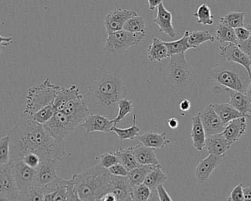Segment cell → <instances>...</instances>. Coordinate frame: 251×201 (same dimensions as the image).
I'll list each match as a JSON object with an SVG mask.
<instances>
[{
    "label": "cell",
    "mask_w": 251,
    "mask_h": 201,
    "mask_svg": "<svg viewBox=\"0 0 251 201\" xmlns=\"http://www.w3.org/2000/svg\"><path fill=\"white\" fill-rule=\"evenodd\" d=\"M132 188L127 176L111 175L109 192L115 195L117 201H132Z\"/></svg>",
    "instance_id": "e0dca14e"
},
{
    "label": "cell",
    "mask_w": 251,
    "mask_h": 201,
    "mask_svg": "<svg viewBox=\"0 0 251 201\" xmlns=\"http://www.w3.org/2000/svg\"><path fill=\"white\" fill-rule=\"evenodd\" d=\"M11 161V146L9 135L0 139V164H8Z\"/></svg>",
    "instance_id": "b9f144b4"
},
{
    "label": "cell",
    "mask_w": 251,
    "mask_h": 201,
    "mask_svg": "<svg viewBox=\"0 0 251 201\" xmlns=\"http://www.w3.org/2000/svg\"><path fill=\"white\" fill-rule=\"evenodd\" d=\"M215 40V37L211 35L208 30H198V31L189 32V43L192 49H197L202 44L205 42H213Z\"/></svg>",
    "instance_id": "836d02e7"
},
{
    "label": "cell",
    "mask_w": 251,
    "mask_h": 201,
    "mask_svg": "<svg viewBox=\"0 0 251 201\" xmlns=\"http://www.w3.org/2000/svg\"><path fill=\"white\" fill-rule=\"evenodd\" d=\"M5 43V47H8V45H11V44L12 43V38H5L3 37V36H2V38H1V46L3 45Z\"/></svg>",
    "instance_id": "9f6ffc18"
},
{
    "label": "cell",
    "mask_w": 251,
    "mask_h": 201,
    "mask_svg": "<svg viewBox=\"0 0 251 201\" xmlns=\"http://www.w3.org/2000/svg\"><path fill=\"white\" fill-rule=\"evenodd\" d=\"M115 153L118 156L120 163L125 166L128 171L136 168L139 165L133 153V147L127 148H120Z\"/></svg>",
    "instance_id": "d6a6232c"
},
{
    "label": "cell",
    "mask_w": 251,
    "mask_h": 201,
    "mask_svg": "<svg viewBox=\"0 0 251 201\" xmlns=\"http://www.w3.org/2000/svg\"><path fill=\"white\" fill-rule=\"evenodd\" d=\"M245 95L248 96V98H249V100L251 102V83H250V84L248 85V89H247L246 93H245Z\"/></svg>",
    "instance_id": "6f0895ef"
},
{
    "label": "cell",
    "mask_w": 251,
    "mask_h": 201,
    "mask_svg": "<svg viewBox=\"0 0 251 201\" xmlns=\"http://www.w3.org/2000/svg\"><path fill=\"white\" fill-rule=\"evenodd\" d=\"M48 133L58 140H64L73 133L80 123L63 111H56L53 117L43 125Z\"/></svg>",
    "instance_id": "9c48e42d"
},
{
    "label": "cell",
    "mask_w": 251,
    "mask_h": 201,
    "mask_svg": "<svg viewBox=\"0 0 251 201\" xmlns=\"http://www.w3.org/2000/svg\"><path fill=\"white\" fill-rule=\"evenodd\" d=\"M234 30L236 38H237L238 43L248 40L251 36V30H248L245 27H238V28L234 29Z\"/></svg>",
    "instance_id": "7dc6e473"
},
{
    "label": "cell",
    "mask_w": 251,
    "mask_h": 201,
    "mask_svg": "<svg viewBox=\"0 0 251 201\" xmlns=\"http://www.w3.org/2000/svg\"><path fill=\"white\" fill-rule=\"evenodd\" d=\"M225 92H227L230 98V102L239 112L246 116L247 118L251 120V102L245 93L225 88Z\"/></svg>",
    "instance_id": "ffe728a7"
},
{
    "label": "cell",
    "mask_w": 251,
    "mask_h": 201,
    "mask_svg": "<svg viewBox=\"0 0 251 201\" xmlns=\"http://www.w3.org/2000/svg\"><path fill=\"white\" fill-rule=\"evenodd\" d=\"M151 195L152 190L144 183L132 188V201H149Z\"/></svg>",
    "instance_id": "ab89813d"
},
{
    "label": "cell",
    "mask_w": 251,
    "mask_h": 201,
    "mask_svg": "<svg viewBox=\"0 0 251 201\" xmlns=\"http://www.w3.org/2000/svg\"><path fill=\"white\" fill-rule=\"evenodd\" d=\"M136 15H138V14L136 11L123 9V8H119L111 11L104 20V25H105L107 33L109 34L118 30H123L126 22L129 19Z\"/></svg>",
    "instance_id": "5bb4252c"
},
{
    "label": "cell",
    "mask_w": 251,
    "mask_h": 201,
    "mask_svg": "<svg viewBox=\"0 0 251 201\" xmlns=\"http://www.w3.org/2000/svg\"><path fill=\"white\" fill-rule=\"evenodd\" d=\"M123 30L131 32V33H146L148 29L146 27V22L144 20L143 17L136 15L129 19L126 22L124 27H123Z\"/></svg>",
    "instance_id": "8d00e7d4"
},
{
    "label": "cell",
    "mask_w": 251,
    "mask_h": 201,
    "mask_svg": "<svg viewBox=\"0 0 251 201\" xmlns=\"http://www.w3.org/2000/svg\"><path fill=\"white\" fill-rule=\"evenodd\" d=\"M14 172L20 191L19 201H44V195L36 189V169L22 160L14 163Z\"/></svg>",
    "instance_id": "52a82bcc"
},
{
    "label": "cell",
    "mask_w": 251,
    "mask_h": 201,
    "mask_svg": "<svg viewBox=\"0 0 251 201\" xmlns=\"http://www.w3.org/2000/svg\"><path fill=\"white\" fill-rule=\"evenodd\" d=\"M222 158L208 154L206 158L200 161L195 170V177L200 184H203L209 178L211 173L221 164Z\"/></svg>",
    "instance_id": "2e32d148"
},
{
    "label": "cell",
    "mask_w": 251,
    "mask_h": 201,
    "mask_svg": "<svg viewBox=\"0 0 251 201\" xmlns=\"http://www.w3.org/2000/svg\"><path fill=\"white\" fill-rule=\"evenodd\" d=\"M80 95L78 88L75 85L70 88L61 87L54 101L53 105L55 111H62L69 102Z\"/></svg>",
    "instance_id": "484cf974"
},
{
    "label": "cell",
    "mask_w": 251,
    "mask_h": 201,
    "mask_svg": "<svg viewBox=\"0 0 251 201\" xmlns=\"http://www.w3.org/2000/svg\"><path fill=\"white\" fill-rule=\"evenodd\" d=\"M148 56L151 61H161L170 58L164 42L158 38H153L152 44L148 47Z\"/></svg>",
    "instance_id": "83f0119b"
},
{
    "label": "cell",
    "mask_w": 251,
    "mask_h": 201,
    "mask_svg": "<svg viewBox=\"0 0 251 201\" xmlns=\"http://www.w3.org/2000/svg\"><path fill=\"white\" fill-rule=\"evenodd\" d=\"M244 201H251V186H243Z\"/></svg>",
    "instance_id": "db71d44e"
},
{
    "label": "cell",
    "mask_w": 251,
    "mask_h": 201,
    "mask_svg": "<svg viewBox=\"0 0 251 201\" xmlns=\"http://www.w3.org/2000/svg\"><path fill=\"white\" fill-rule=\"evenodd\" d=\"M138 139L145 146L154 149H162L170 142V141L167 139L166 132L161 133L152 131L146 132L140 136H138Z\"/></svg>",
    "instance_id": "cb8c5ba5"
},
{
    "label": "cell",
    "mask_w": 251,
    "mask_h": 201,
    "mask_svg": "<svg viewBox=\"0 0 251 201\" xmlns=\"http://www.w3.org/2000/svg\"><path fill=\"white\" fill-rule=\"evenodd\" d=\"M156 193L157 195H158V198L159 201H173L171 197L169 195L168 192L166 191L165 188H164V183H163V184H160L159 186L157 187Z\"/></svg>",
    "instance_id": "c3c4849f"
},
{
    "label": "cell",
    "mask_w": 251,
    "mask_h": 201,
    "mask_svg": "<svg viewBox=\"0 0 251 201\" xmlns=\"http://www.w3.org/2000/svg\"><path fill=\"white\" fill-rule=\"evenodd\" d=\"M210 79L225 88L246 93L251 81L249 73L240 64L222 60L208 71Z\"/></svg>",
    "instance_id": "5b68a950"
},
{
    "label": "cell",
    "mask_w": 251,
    "mask_h": 201,
    "mask_svg": "<svg viewBox=\"0 0 251 201\" xmlns=\"http://www.w3.org/2000/svg\"><path fill=\"white\" fill-rule=\"evenodd\" d=\"M58 161L51 160L42 161L40 165L36 169V189L41 193L42 194V190L45 186L58 179L56 173Z\"/></svg>",
    "instance_id": "8fae6325"
},
{
    "label": "cell",
    "mask_w": 251,
    "mask_h": 201,
    "mask_svg": "<svg viewBox=\"0 0 251 201\" xmlns=\"http://www.w3.org/2000/svg\"><path fill=\"white\" fill-rule=\"evenodd\" d=\"M243 184L239 183L230 192V196L227 201H244Z\"/></svg>",
    "instance_id": "f6af8a7d"
},
{
    "label": "cell",
    "mask_w": 251,
    "mask_h": 201,
    "mask_svg": "<svg viewBox=\"0 0 251 201\" xmlns=\"http://www.w3.org/2000/svg\"><path fill=\"white\" fill-rule=\"evenodd\" d=\"M133 153L136 161L139 164L148 165V164H160L155 153V149L145 146L141 143L133 147Z\"/></svg>",
    "instance_id": "d4e9b609"
},
{
    "label": "cell",
    "mask_w": 251,
    "mask_h": 201,
    "mask_svg": "<svg viewBox=\"0 0 251 201\" xmlns=\"http://www.w3.org/2000/svg\"><path fill=\"white\" fill-rule=\"evenodd\" d=\"M114 126L116 125L113 119L109 120L102 114L91 113L80 126L86 130V133H89L92 132L110 133Z\"/></svg>",
    "instance_id": "9a60e30c"
},
{
    "label": "cell",
    "mask_w": 251,
    "mask_h": 201,
    "mask_svg": "<svg viewBox=\"0 0 251 201\" xmlns=\"http://www.w3.org/2000/svg\"><path fill=\"white\" fill-rule=\"evenodd\" d=\"M150 11H154L160 4L163 3V0H148Z\"/></svg>",
    "instance_id": "816d5d0a"
},
{
    "label": "cell",
    "mask_w": 251,
    "mask_h": 201,
    "mask_svg": "<svg viewBox=\"0 0 251 201\" xmlns=\"http://www.w3.org/2000/svg\"><path fill=\"white\" fill-rule=\"evenodd\" d=\"M230 146L231 145L223 133L211 135L205 139V147L208 154H213L221 158L226 156Z\"/></svg>",
    "instance_id": "ac0fdd59"
},
{
    "label": "cell",
    "mask_w": 251,
    "mask_h": 201,
    "mask_svg": "<svg viewBox=\"0 0 251 201\" xmlns=\"http://www.w3.org/2000/svg\"><path fill=\"white\" fill-rule=\"evenodd\" d=\"M215 39L220 43L228 42L238 45L237 38L234 29L221 23H219L216 27Z\"/></svg>",
    "instance_id": "1f68e13d"
},
{
    "label": "cell",
    "mask_w": 251,
    "mask_h": 201,
    "mask_svg": "<svg viewBox=\"0 0 251 201\" xmlns=\"http://www.w3.org/2000/svg\"><path fill=\"white\" fill-rule=\"evenodd\" d=\"M220 55L223 60L240 64L246 69L251 77V58L236 44L229 43L227 46H220Z\"/></svg>",
    "instance_id": "7c38bea8"
},
{
    "label": "cell",
    "mask_w": 251,
    "mask_h": 201,
    "mask_svg": "<svg viewBox=\"0 0 251 201\" xmlns=\"http://www.w3.org/2000/svg\"><path fill=\"white\" fill-rule=\"evenodd\" d=\"M189 30H186L181 39L174 42H164L170 57L177 54L185 53L188 50L192 49L189 43Z\"/></svg>",
    "instance_id": "4dcf8cb0"
},
{
    "label": "cell",
    "mask_w": 251,
    "mask_h": 201,
    "mask_svg": "<svg viewBox=\"0 0 251 201\" xmlns=\"http://www.w3.org/2000/svg\"><path fill=\"white\" fill-rule=\"evenodd\" d=\"M157 8V16L153 23L159 27V33H165L173 39L176 37V33L173 25V14L166 9L163 3L160 4Z\"/></svg>",
    "instance_id": "d6986e66"
},
{
    "label": "cell",
    "mask_w": 251,
    "mask_h": 201,
    "mask_svg": "<svg viewBox=\"0 0 251 201\" xmlns=\"http://www.w3.org/2000/svg\"><path fill=\"white\" fill-rule=\"evenodd\" d=\"M245 17V12L228 13L225 17L220 19V23H223L233 29L245 27V24H244Z\"/></svg>",
    "instance_id": "74e56055"
},
{
    "label": "cell",
    "mask_w": 251,
    "mask_h": 201,
    "mask_svg": "<svg viewBox=\"0 0 251 201\" xmlns=\"http://www.w3.org/2000/svg\"><path fill=\"white\" fill-rule=\"evenodd\" d=\"M100 201H117V197L115 196L114 193L112 192H109L108 193L104 195L102 198H100Z\"/></svg>",
    "instance_id": "f5cc1de1"
},
{
    "label": "cell",
    "mask_w": 251,
    "mask_h": 201,
    "mask_svg": "<svg viewBox=\"0 0 251 201\" xmlns=\"http://www.w3.org/2000/svg\"><path fill=\"white\" fill-rule=\"evenodd\" d=\"M61 87L52 83L48 78L41 84L30 88L27 92L25 108L23 112L32 117L41 108L53 104Z\"/></svg>",
    "instance_id": "8992f818"
},
{
    "label": "cell",
    "mask_w": 251,
    "mask_h": 201,
    "mask_svg": "<svg viewBox=\"0 0 251 201\" xmlns=\"http://www.w3.org/2000/svg\"></svg>",
    "instance_id": "94428289"
},
{
    "label": "cell",
    "mask_w": 251,
    "mask_h": 201,
    "mask_svg": "<svg viewBox=\"0 0 251 201\" xmlns=\"http://www.w3.org/2000/svg\"><path fill=\"white\" fill-rule=\"evenodd\" d=\"M212 105L214 111L217 112L225 125H227L235 119L246 117L245 114L239 112L230 103L212 104Z\"/></svg>",
    "instance_id": "4316f807"
},
{
    "label": "cell",
    "mask_w": 251,
    "mask_h": 201,
    "mask_svg": "<svg viewBox=\"0 0 251 201\" xmlns=\"http://www.w3.org/2000/svg\"><path fill=\"white\" fill-rule=\"evenodd\" d=\"M167 174L161 170V164L157 165L147 176L144 183L146 184L152 192H156L157 187L163 184L167 180Z\"/></svg>",
    "instance_id": "f546056e"
},
{
    "label": "cell",
    "mask_w": 251,
    "mask_h": 201,
    "mask_svg": "<svg viewBox=\"0 0 251 201\" xmlns=\"http://www.w3.org/2000/svg\"><path fill=\"white\" fill-rule=\"evenodd\" d=\"M180 109L183 112H186L189 111L191 108V102L189 100H183L180 102Z\"/></svg>",
    "instance_id": "f907efd6"
},
{
    "label": "cell",
    "mask_w": 251,
    "mask_h": 201,
    "mask_svg": "<svg viewBox=\"0 0 251 201\" xmlns=\"http://www.w3.org/2000/svg\"><path fill=\"white\" fill-rule=\"evenodd\" d=\"M200 114H201V121L203 125L206 137L216 133H223L226 125L223 123L221 118L214 111L212 104L207 105L202 111L200 112Z\"/></svg>",
    "instance_id": "4fadbf2b"
},
{
    "label": "cell",
    "mask_w": 251,
    "mask_h": 201,
    "mask_svg": "<svg viewBox=\"0 0 251 201\" xmlns=\"http://www.w3.org/2000/svg\"><path fill=\"white\" fill-rule=\"evenodd\" d=\"M136 115L133 114V125L131 127H127V128H119L117 126H114L111 129V132H114L118 136L120 140H133L135 138L139 136L140 128L136 126Z\"/></svg>",
    "instance_id": "e575fe53"
},
{
    "label": "cell",
    "mask_w": 251,
    "mask_h": 201,
    "mask_svg": "<svg viewBox=\"0 0 251 201\" xmlns=\"http://www.w3.org/2000/svg\"><path fill=\"white\" fill-rule=\"evenodd\" d=\"M100 164L106 169H109L114 164L120 163L118 156L115 152H105L100 155Z\"/></svg>",
    "instance_id": "7bdbcfd3"
},
{
    "label": "cell",
    "mask_w": 251,
    "mask_h": 201,
    "mask_svg": "<svg viewBox=\"0 0 251 201\" xmlns=\"http://www.w3.org/2000/svg\"><path fill=\"white\" fill-rule=\"evenodd\" d=\"M126 83L115 72H107L88 87L84 98L90 111L107 109L126 98Z\"/></svg>",
    "instance_id": "7a4b0ae2"
},
{
    "label": "cell",
    "mask_w": 251,
    "mask_h": 201,
    "mask_svg": "<svg viewBox=\"0 0 251 201\" xmlns=\"http://www.w3.org/2000/svg\"><path fill=\"white\" fill-rule=\"evenodd\" d=\"M20 191L14 172V163L0 164V201H19Z\"/></svg>",
    "instance_id": "30bf717a"
},
{
    "label": "cell",
    "mask_w": 251,
    "mask_h": 201,
    "mask_svg": "<svg viewBox=\"0 0 251 201\" xmlns=\"http://www.w3.org/2000/svg\"><path fill=\"white\" fill-rule=\"evenodd\" d=\"M167 123H168L169 127L171 129H173V130L177 128V127H178V121H177V119L175 118V117H172V118L169 119Z\"/></svg>",
    "instance_id": "11a10c76"
},
{
    "label": "cell",
    "mask_w": 251,
    "mask_h": 201,
    "mask_svg": "<svg viewBox=\"0 0 251 201\" xmlns=\"http://www.w3.org/2000/svg\"><path fill=\"white\" fill-rule=\"evenodd\" d=\"M245 27H246L247 29H248V30H251V24L245 25Z\"/></svg>",
    "instance_id": "680465c9"
},
{
    "label": "cell",
    "mask_w": 251,
    "mask_h": 201,
    "mask_svg": "<svg viewBox=\"0 0 251 201\" xmlns=\"http://www.w3.org/2000/svg\"><path fill=\"white\" fill-rule=\"evenodd\" d=\"M117 105H118L119 111L117 115L115 117L113 118L114 120V124L117 126L119 123L122 121L127 114H130L133 111V104L132 101L129 100L127 98H125L123 99L120 100L118 102H117Z\"/></svg>",
    "instance_id": "f35d334b"
},
{
    "label": "cell",
    "mask_w": 251,
    "mask_h": 201,
    "mask_svg": "<svg viewBox=\"0 0 251 201\" xmlns=\"http://www.w3.org/2000/svg\"><path fill=\"white\" fill-rule=\"evenodd\" d=\"M108 170H109L111 175L117 176H127L129 172L121 163H117V164H114L112 167H110Z\"/></svg>",
    "instance_id": "bcb514c9"
},
{
    "label": "cell",
    "mask_w": 251,
    "mask_h": 201,
    "mask_svg": "<svg viewBox=\"0 0 251 201\" xmlns=\"http://www.w3.org/2000/svg\"><path fill=\"white\" fill-rule=\"evenodd\" d=\"M111 175L100 164L74 175L72 178L80 201H100L109 192Z\"/></svg>",
    "instance_id": "3957f363"
},
{
    "label": "cell",
    "mask_w": 251,
    "mask_h": 201,
    "mask_svg": "<svg viewBox=\"0 0 251 201\" xmlns=\"http://www.w3.org/2000/svg\"><path fill=\"white\" fill-rule=\"evenodd\" d=\"M193 16L196 17L198 24L205 26L214 24V16L211 14V8L207 4H202L194 13Z\"/></svg>",
    "instance_id": "d590c367"
},
{
    "label": "cell",
    "mask_w": 251,
    "mask_h": 201,
    "mask_svg": "<svg viewBox=\"0 0 251 201\" xmlns=\"http://www.w3.org/2000/svg\"><path fill=\"white\" fill-rule=\"evenodd\" d=\"M23 161L29 167L32 168L37 169L42 162V159L37 154L30 153L25 155L23 158Z\"/></svg>",
    "instance_id": "ee69618b"
},
{
    "label": "cell",
    "mask_w": 251,
    "mask_h": 201,
    "mask_svg": "<svg viewBox=\"0 0 251 201\" xmlns=\"http://www.w3.org/2000/svg\"></svg>",
    "instance_id": "91938a15"
},
{
    "label": "cell",
    "mask_w": 251,
    "mask_h": 201,
    "mask_svg": "<svg viewBox=\"0 0 251 201\" xmlns=\"http://www.w3.org/2000/svg\"><path fill=\"white\" fill-rule=\"evenodd\" d=\"M8 135L13 162L22 161L30 153L37 154L42 161H58L65 155L64 140L55 139L43 125L25 113H23Z\"/></svg>",
    "instance_id": "6da1fadb"
},
{
    "label": "cell",
    "mask_w": 251,
    "mask_h": 201,
    "mask_svg": "<svg viewBox=\"0 0 251 201\" xmlns=\"http://www.w3.org/2000/svg\"><path fill=\"white\" fill-rule=\"evenodd\" d=\"M146 33H131L126 30H118L108 34L105 42V52L109 55H120L127 49L139 45Z\"/></svg>",
    "instance_id": "ba28073f"
},
{
    "label": "cell",
    "mask_w": 251,
    "mask_h": 201,
    "mask_svg": "<svg viewBox=\"0 0 251 201\" xmlns=\"http://www.w3.org/2000/svg\"><path fill=\"white\" fill-rule=\"evenodd\" d=\"M192 130H191V138L192 145L198 151H202L205 147V135L203 125L201 121V114L198 113L192 119Z\"/></svg>",
    "instance_id": "7402d4cb"
},
{
    "label": "cell",
    "mask_w": 251,
    "mask_h": 201,
    "mask_svg": "<svg viewBox=\"0 0 251 201\" xmlns=\"http://www.w3.org/2000/svg\"><path fill=\"white\" fill-rule=\"evenodd\" d=\"M57 191L55 201H80L73 178L66 180L58 177Z\"/></svg>",
    "instance_id": "603a6c76"
},
{
    "label": "cell",
    "mask_w": 251,
    "mask_h": 201,
    "mask_svg": "<svg viewBox=\"0 0 251 201\" xmlns=\"http://www.w3.org/2000/svg\"><path fill=\"white\" fill-rule=\"evenodd\" d=\"M164 83L178 92H186L193 89L198 77L193 67L187 62L184 53L170 57L168 65L162 73Z\"/></svg>",
    "instance_id": "277c9868"
},
{
    "label": "cell",
    "mask_w": 251,
    "mask_h": 201,
    "mask_svg": "<svg viewBox=\"0 0 251 201\" xmlns=\"http://www.w3.org/2000/svg\"><path fill=\"white\" fill-rule=\"evenodd\" d=\"M238 45L251 58V35L248 40L239 42Z\"/></svg>",
    "instance_id": "681fc988"
},
{
    "label": "cell",
    "mask_w": 251,
    "mask_h": 201,
    "mask_svg": "<svg viewBox=\"0 0 251 201\" xmlns=\"http://www.w3.org/2000/svg\"><path fill=\"white\" fill-rule=\"evenodd\" d=\"M157 165H158V164H157ZM157 165H155V164H148V165L139 164L136 168L129 171L127 177H128L132 187L136 186V185L143 183L148 174Z\"/></svg>",
    "instance_id": "f1b7e54d"
},
{
    "label": "cell",
    "mask_w": 251,
    "mask_h": 201,
    "mask_svg": "<svg viewBox=\"0 0 251 201\" xmlns=\"http://www.w3.org/2000/svg\"><path fill=\"white\" fill-rule=\"evenodd\" d=\"M247 129L246 117L235 119L226 125L223 133L230 145L237 142Z\"/></svg>",
    "instance_id": "44dd1931"
},
{
    "label": "cell",
    "mask_w": 251,
    "mask_h": 201,
    "mask_svg": "<svg viewBox=\"0 0 251 201\" xmlns=\"http://www.w3.org/2000/svg\"><path fill=\"white\" fill-rule=\"evenodd\" d=\"M55 111H55L53 104H51V105H47V106L41 108L37 112L35 113L32 116V117L37 123H40L42 125H45V123H48L53 117Z\"/></svg>",
    "instance_id": "60d3db41"
}]
</instances>
